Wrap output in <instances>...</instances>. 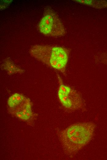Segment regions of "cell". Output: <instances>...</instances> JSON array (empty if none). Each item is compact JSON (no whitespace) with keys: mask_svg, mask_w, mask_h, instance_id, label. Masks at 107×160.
<instances>
[{"mask_svg":"<svg viewBox=\"0 0 107 160\" xmlns=\"http://www.w3.org/2000/svg\"><path fill=\"white\" fill-rule=\"evenodd\" d=\"M70 51L59 46L36 45L31 47L29 52L36 59L65 75Z\"/></svg>","mask_w":107,"mask_h":160,"instance_id":"cell-2","label":"cell"},{"mask_svg":"<svg viewBox=\"0 0 107 160\" xmlns=\"http://www.w3.org/2000/svg\"><path fill=\"white\" fill-rule=\"evenodd\" d=\"M4 69L9 75L17 73H22L24 70L18 67L9 58L6 59L2 65Z\"/></svg>","mask_w":107,"mask_h":160,"instance_id":"cell-6","label":"cell"},{"mask_svg":"<svg viewBox=\"0 0 107 160\" xmlns=\"http://www.w3.org/2000/svg\"><path fill=\"white\" fill-rule=\"evenodd\" d=\"M98 59L101 62L107 65V52L101 54L98 57Z\"/></svg>","mask_w":107,"mask_h":160,"instance_id":"cell-9","label":"cell"},{"mask_svg":"<svg viewBox=\"0 0 107 160\" xmlns=\"http://www.w3.org/2000/svg\"><path fill=\"white\" fill-rule=\"evenodd\" d=\"M57 78L59 83L58 97L62 105L71 110H85L84 103L80 94L65 84L59 75Z\"/></svg>","mask_w":107,"mask_h":160,"instance_id":"cell-4","label":"cell"},{"mask_svg":"<svg viewBox=\"0 0 107 160\" xmlns=\"http://www.w3.org/2000/svg\"><path fill=\"white\" fill-rule=\"evenodd\" d=\"M32 104L30 99L26 98L20 105L13 109H10V112L19 119L23 121L30 119L33 115Z\"/></svg>","mask_w":107,"mask_h":160,"instance_id":"cell-5","label":"cell"},{"mask_svg":"<svg viewBox=\"0 0 107 160\" xmlns=\"http://www.w3.org/2000/svg\"><path fill=\"white\" fill-rule=\"evenodd\" d=\"M76 2L97 8H102L107 7V1L89 0H76Z\"/></svg>","mask_w":107,"mask_h":160,"instance_id":"cell-8","label":"cell"},{"mask_svg":"<svg viewBox=\"0 0 107 160\" xmlns=\"http://www.w3.org/2000/svg\"><path fill=\"white\" fill-rule=\"evenodd\" d=\"M27 98L23 95L15 93L11 95L8 98L7 104L10 109H13L20 105Z\"/></svg>","mask_w":107,"mask_h":160,"instance_id":"cell-7","label":"cell"},{"mask_svg":"<svg viewBox=\"0 0 107 160\" xmlns=\"http://www.w3.org/2000/svg\"><path fill=\"white\" fill-rule=\"evenodd\" d=\"M40 32L43 35L52 37H61L65 34L64 25L57 15L51 8L46 7L43 16L38 25Z\"/></svg>","mask_w":107,"mask_h":160,"instance_id":"cell-3","label":"cell"},{"mask_svg":"<svg viewBox=\"0 0 107 160\" xmlns=\"http://www.w3.org/2000/svg\"><path fill=\"white\" fill-rule=\"evenodd\" d=\"M96 128L92 122L73 124L60 132L58 136L66 152L70 156L75 155L92 139Z\"/></svg>","mask_w":107,"mask_h":160,"instance_id":"cell-1","label":"cell"}]
</instances>
